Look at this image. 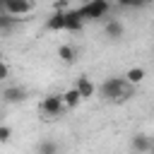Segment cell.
I'll return each instance as SVG.
<instances>
[{
	"label": "cell",
	"mask_w": 154,
	"mask_h": 154,
	"mask_svg": "<svg viewBox=\"0 0 154 154\" xmlns=\"http://www.w3.org/2000/svg\"><path fill=\"white\" fill-rule=\"evenodd\" d=\"M130 91H132V84H128L125 77H108L99 87V94L103 101H123L130 96Z\"/></svg>",
	"instance_id": "cell-1"
},
{
	"label": "cell",
	"mask_w": 154,
	"mask_h": 154,
	"mask_svg": "<svg viewBox=\"0 0 154 154\" xmlns=\"http://www.w3.org/2000/svg\"><path fill=\"white\" fill-rule=\"evenodd\" d=\"M77 12L82 14L84 22H96V19H103L111 12V2L108 0H87L77 7Z\"/></svg>",
	"instance_id": "cell-2"
},
{
	"label": "cell",
	"mask_w": 154,
	"mask_h": 154,
	"mask_svg": "<svg viewBox=\"0 0 154 154\" xmlns=\"http://www.w3.org/2000/svg\"><path fill=\"white\" fill-rule=\"evenodd\" d=\"M38 111H41L46 118H58V116H63V111H65L63 96H60V94H48V96H43V101L38 103Z\"/></svg>",
	"instance_id": "cell-3"
},
{
	"label": "cell",
	"mask_w": 154,
	"mask_h": 154,
	"mask_svg": "<svg viewBox=\"0 0 154 154\" xmlns=\"http://www.w3.org/2000/svg\"><path fill=\"white\" fill-rule=\"evenodd\" d=\"M34 10V0H5V12L12 17H26Z\"/></svg>",
	"instance_id": "cell-4"
},
{
	"label": "cell",
	"mask_w": 154,
	"mask_h": 154,
	"mask_svg": "<svg viewBox=\"0 0 154 154\" xmlns=\"http://www.w3.org/2000/svg\"><path fill=\"white\" fill-rule=\"evenodd\" d=\"M2 101L5 103H22L24 99H26V89L24 87H19V84H14V87H7V89H2Z\"/></svg>",
	"instance_id": "cell-5"
},
{
	"label": "cell",
	"mask_w": 154,
	"mask_h": 154,
	"mask_svg": "<svg viewBox=\"0 0 154 154\" xmlns=\"http://www.w3.org/2000/svg\"><path fill=\"white\" fill-rule=\"evenodd\" d=\"M46 29L48 31H65V10L55 7L51 12V17L46 19Z\"/></svg>",
	"instance_id": "cell-6"
},
{
	"label": "cell",
	"mask_w": 154,
	"mask_h": 154,
	"mask_svg": "<svg viewBox=\"0 0 154 154\" xmlns=\"http://www.w3.org/2000/svg\"><path fill=\"white\" fill-rule=\"evenodd\" d=\"M103 34H106V38L118 41V38H123L125 26H123V22H120V19H106V24H103Z\"/></svg>",
	"instance_id": "cell-7"
},
{
	"label": "cell",
	"mask_w": 154,
	"mask_h": 154,
	"mask_svg": "<svg viewBox=\"0 0 154 154\" xmlns=\"http://www.w3.org/2000/svg\"><path fill=\"white\" fill-rule=\"evenodd\" d=\"M75 89H77V94H79L82 99H91V96L96 94V87L91 84V79H89L87 75H79V77H77V82H75Z\"/></svg>",
	"instance_id": "cell-8"
},
{
	"label": "cell",
	"mask_w": 154,
	"mask_h": 154,
	"mask_svg": "<svg viewBox=\"0 0 154 154\" xmlns=\"http://www.w3.org/2000/svg\"><path fill=\"white\" fill-rule=\"evenodd\" d=\"M130 147L135 149V154H147V152H152L154 142H152L149 135H135V137L130 140Z\"/></svg>",
	"instance_id": "cell-9"
},
{
	"label": "cell",
	"mask_w": 154,
	"mask_h": 154,
	"mask_svg": "<svg viewBox=\"0 0 154 154\" xmlns=\"http://www.w3.org/2000/svg\"><path fill=\"white\" fill-rule=\"evenodd\" d=\"M82 14L77 10H65V31H82Z\"/></svg>",
	"instance_id": "cell-10"
},
{
	"label": "cell",
	"mask_w": 154,
	"mask_h": 154,
	"mask_svg": "<svg viewBox=\"0 0 154 154\" xmlns=\"http://www.w3.org/2000/svg\"><path fill=\"white\" fill-rule=\"evenodd\" d=\"M144 75H147V72H144V67H130V70L125 72V82L135 87V84H140V82L144 79Z\"/></svg>",
	"instance_id": "cell-11"
},
{
	"label": "cell",
	"mask_w": 154,
	"mask_h": 154,
	"mask_svg": "<svg viewBox=\"0 0 154 154\" xmlns=\"http://www.w3.org/2000/svg\"><path fill=\"white\" fill-rule=\"evenodd\" d=\"M63 96V103H65V108H77V103L82 101V96L77 94V89L72 87V89H67L65 94H60Z\"/></svg>",
	"instance_id": "cell-12"
},
{
	"label": "cell",
	"mask_w": 154,
	"mask_h": 154,
	"mask_svg": "<svg viewBox=\"0 0 154 154\" xmlns=\"http://www.w3.org/2000/svg\"><path fill=\"white\" fill-rule=\"evenodd\" d=\"M58 58H60L65 65H70V63H75V58H77V51H75L72 46H67V43H65V46H60V48H58Z\"/></svg>",
	"instance_id": "cell-13"
},
{
	"label": "cell",
	"mask_w": 154,
	"mask_h": 154,
	"mask_svg": "<svg viewBox=\"0 0 154 154\" xmlns=\"http://www.w3.org/2000/svg\"><path fill=\"white\" fill-rule=\"evenodd\" d=\"M17 19H19V17H12V14L2 12V14H0V31H12V26L17 24Z\"/></svg>",
	"instance_id": "cell-14"
},
{
	"label": "cell",
	"mask_w": 154,
	"mask_h": 154,
	"mask_svg": "<svg viewBox=\"0 0 154 154\" xmlns=\"http://www.w3.org/2000/svg\"><path fill=\"white\" fill-rule=\"evenodd\" d=\"M36 149H38V154H55L58 152V144L55 142H41Z\"/></svg>",
	"instance_id": "cell-15"
},
{
	"label": "cell",
	"mask_w": 154,
	"mask_h": 154,
	"mask_svg": "<svg viewBox=\"0 0 154 154\" xmlns=\"http://www.w3.org/2000/svg\"><path fill=\"white\" fill-rule=\"evenodd\" d=\"M10 137H12V128H10V125H2V123H0V144H2V142H7Z\"/></svg>",
	"instance_id": "cell-16"
},
{
	"label": "cell",
	"mask_w": 154,
	"mask_h": 154,
	"mask_svg": "<svg viewBox=\"0 0 154 154\" xmlns=\"http://www.w3.org/2000/svg\"><path fill=\"white\" fill-rule=\"evenodd\" d=\"M7 77H10V67L2 63V55H0V82H5Z\"/></svg>",
	"instance_id": "cell-17"
},
{
	"label": "cell",
	"mask_w": 154,
	"mask_h": 154,
	"mask_svg": "<svg viewBox=\"0 0 154 154\" xmlns=\"http://www.w3.org/2000/svg\"><path fill=\"white\" fill-rule=\"evenodd\" d=\"M149 5V0H130V7H144Z\"/></svg>",
	"instance_id": "cell-18"
},
{
	"label": "cell",
	"mask_w": 154,
	"mask_h": 154,
	"mask_svg": "<svg viewBox=\"0 0 154 154\" xmlns=\"http://www.w3.org/2000/svg\"><path fill=\"white\" fill-rule=\"evenodd\" d=\"M118 7H130V0H116Z\"/></svg>",
	"instance_id": "cell-19"
},
{
	"label": "cell",
	"mask_w": 154,
	"mask_h": 154,
	"mask_svg": "<svg viewBox=\"0 0 154 154\" xmlns=\"http://www.w3.org/2000/svg\"><path fill=\"white\" fill-rule=\"evenodd\" d=\"M5 12V0H0V14Z\"/></svg>",
	"instance_id": "cell-20"
},
{
	"label": "cell",
	"mask_w": 154,
	"mask_h": 154,
	"mask_svg": "<svg viewBox=\"0 0 154 154\" xmlns=\"http://www.w3.org/2000/svg\"><path fill=\"white\" fill-rule=\"evenodd\" d=\"M77 2H79V5H82V2H87V0H77Z\"/></svg>",
	"instance_id": "cell-21"
},
{
	"label": "cell",
	"mask_w": 154,
	"mask_h": 154,
	"mask_svg": "<svg viewBox=\"0 0 154 154\" xmlns=\"http://www.w3.org/2000/svg\"><path fill=\"white\" fill-rule=\"evenodd\" d=\"M0 123H2V113H0Z\"/></svg>",
	"instance_id": "cell-22"
}]
</instances>
